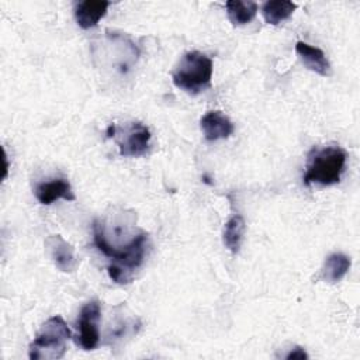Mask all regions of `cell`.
<instances>
[{
  "mask_svg": "<svg viewBox=\"0 0 360 360\" xmlns=\"http://www.w3.org/2000/svg\"><path fill=\"white\" fill-rule=\"evenodd\" d=\"M307 357H308V354H307L301 347H295L294 352L291 350V352L285 356V359H307Z\"/></svg>",
  "mask_w": 360,
  "mask_h": 360,
  "instance_id": "16",
  "label": "cell"
},
{
  "mask_svg": "<svg viewBox=\"0 0 360 360\" xmlns=\"http://www.w3.org/2000/svg\"><path fill=\"white\" fill-rule=\"evenodd\" d=\"M295 8H297V4L292 1L271 0V1H266L262 6V14L266 22L271 25H278L280 22L288 20L292 15Z\"/></svg>",
  "mask_w": 360,
  "mask_h": 360,
  "instance_id": "13",
  "label": "cell"
},
{
  "mask_svg": "<svg viewBox=\"0 0 360 360\" xmlns=\"http://www.w3.org/2000/svg\"><path fill=\"white\" fill-rule=\"evenodd\" d=\"M72 333L60 315L49 318L38 330L37 336L30 345L28 356L31 360H53L65 356L66 342Z\"/></svg>",
  "mask_w": 360,
  "mask_h": 360,
  "instance_id": "4",
  "label": "cell"
},
{
  "mask_svg": "<svg viewBox=\"0 0 360 360\" xmlns=\"http://www.w3.org/2000/svg\"><path fill=\"white\" fill-rule=\"evenodd\" d=\"M350 269V259L343 253H332L326 257L322 267V278L335 284L340 281Z\"/></svg>",
  "mask_w": 360,
  "mask_h": 360,
  "instance_id": "12",
  "label": "cell"
},
{
  "mask_svg": "<svg viewBox=\"0 0 360 360\" xmlns=\"http://www.w3.org/2000/svg\"><path fill=\"white\" fill-rule=\"evenodd\" d=\"M243 233H245V219H243V217L239 215V214L231 217L228 219V222L225 224V226H224V233H222L224 245L232 253H238L239 248L242 245Z\"/></svg>",
  "mask_w": 360,
  "mask_h": 360,
  "instance_id": "15",
  "label": "cell"
},
{
  "mask_svg": "<svg viewBox=\"0 0 360 360\" xmlns=\"http://www.w3.org/2000/svg\"><path fill=\"white\" fill-rule=\"evenodd\" d=\"M35 197L37 200L44 204L49 205L55 202L56 200H66V201H75L76 197L72 191V186L65 179H53L51 181L39 183L35 187Z\"/></svg>",
  "mask_w": 360,
  "mask_h": 360,
  "instance_id": "9",
  "label": "cell"
},
{
  "mask_svg": "<svg viewBox=\"0 0 360 360\" xmlns=\"http://www.w3.org/2000/svg\"><path fill=\"white\" fill-rule=\"evenodd\" d=\"M226 14L233 25H245L250 22L257 13V4L255 1L229 0L225 3Z\"/></svg>",
  "mask_w": 360,
  "mask_h": 360,
  "instance_id": "14",
  "label": "cell"
},
{
  "mask_svg": "<svg viewBox=\"0 0 360 360\" xmlns=\"http://www.w3.org/2000/svg\"><path fill=\"white\" fill-rule=\"evenodd\" d=\"M108 136L114 138L121 156L128 158H138L146 153L149 143H150V131L142 122H129L124 127L110 125Z\"/></svg>",
  "mask_w": 360,
  "mask_h": 360,
  "instance_id": "5",
  "label": "cell"
},
{
  "mask_svg": "<svg viewBox=\"0 0 360 360\" xmlns=\"http://www.w3.org/2000/svg\"><path fill=\"white\" fill-rule=\"evenodd\" d=\"M46 246L55 266L65 273L75 271L77 267V260L75 257V250L70 243H68L60 235H52L46 239Z\"/></svg>",
  "mask_w": 360,
  "mask_h": 360,
  "instance_id": "8",
  "label": "cell"
},
{
  "mask_svg": "<svg viewBox=\"0 0 360 360\" xmlns=\"http://www.w3.org/2000/svg\"><path fill=\"white\" fill-rule=\"evenodd\" d=\"M211 79L212 60L198 51L186 52L172 73L173 84L193 96L208 89Z\"/></svg>",
  "mask_w": 360,
  "mask_h": 360,
  "instance_id": "3",
  "label": "cell"
},
{
  "mask_svg": "<svg viewBox=\"0 0 360 360\" xmlns=\"http://www.w3.org/2000/svg\"><path fill=\"white\" fill-rule=\"evenodd\" d=\"M110 1L105 0H84L76 4L75 18L80 28L89 30L97 25V22L105 15Z\"/></svg>",
  "mask_w": 360,
  "mask_h": 360,
  "instance_id": "10",
  "label": "cell"
},
{
  "mask_svg": "<svg viewBox=\"0 0 360 360\" xmlns=\"http://www.w3.org/2000/svg\"><path fill=\"white\" fill-rule=\"evenodd\" d=\"M200 127L207 141L225 139L231 136L235 129L232 121L218 110L208 111L205 115H202Z\"/></svg>",
  "mask_w": 360,
  "mask_h": 360,
  "instance_id": "7",
  "label": "cell"
},
{
  "mask_svg": "<svg viewBox=\"0 0 360 360\" xmlns=\"http://www.w3.org/2000/svg\"><path fill=\"white\" fill-rule=\"evenodd\" d=\"M93 235L97 249L103 255L114 260V264L108 266L110 278L118 284L128 283L131 280V273L138 269L143 262L148 235L145 232H141L124 249H117L107 240L103 226H100L98 222H94L93 225Z\"/></svg>",
  "mask_w": 360,
  "mask_h": 360,
  "instance_id": "1",
  "label": "cell"
},
{
  "mask_svg": "<svg viewBox=\"0 0 360 360\" xmlns=\"http://www.w3.org/2000/svg\"><path fill=\"white\" fill-rule=\"evenodd\" d=\"M346 152L340 146L314 148L305 163L304 183L332 186L340 181L346 165Z\"/></svg>",
  "mask_w": 360,
  "mask_h": 360,
  "instance_id": "2",
  "label": "cell"
},
{
  "mask_svg": "<svg viewBox=\"0 0 360 360\" xmlns=\"http://www.w3.org/2000/svg\"><path fill=\"white\" fill-rule=\"evenodd\" d=\"M100 314H101V308L98 301H89L80 311V318H79L80 335H79L77 343L84 350H93L98 345Z\"/></svg>",
  "mask_w": 360,
  "mask_h": 360,
  "instance_id": "6",
  "label": "cell"
},
{
  "mask_svg": "<svg viewBox=\"0 0 360 360\" xmlns=\"http://www.w3.org/2000/svg\"><path fill=\"white\" fill-rule=\"evenodd\" d=\"M295 52L307 69H309L321 76H329L332 73L330 63L326 59L322 49L312 46L307 42L298 41L295 44Z\"/></svg>",
  "mask_w": 360,
  "mask_h": 360,
  "instance_id": "11",
  "label": "cell"
}]
</instances>
